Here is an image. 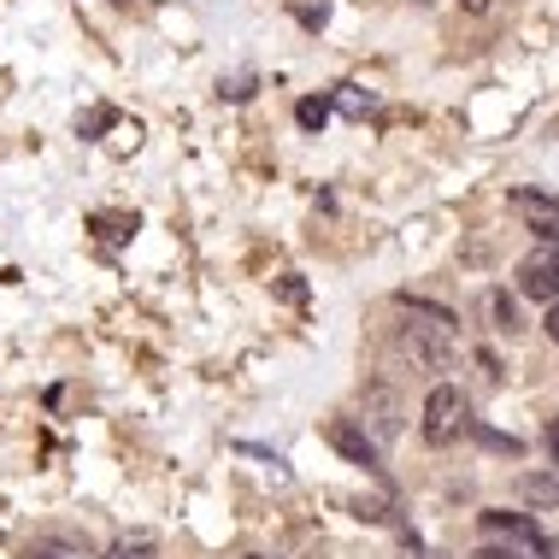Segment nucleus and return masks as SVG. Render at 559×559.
Masks as SVG:
<instances>
[{"instance_id": "nucleus-4", "label": "nucleus", "mask_w": 559, "mask_h": 559, "mask_svg": "<svg viewBox=\"0 0 559 559\" xmlns=\"http://www.w3.org/2000/svg\"><path fill=\"white\" fill-rule=\"evenodd\" d=\"M519 289L531 300H542V307L559 300V253H554V241H542V248H531L519 260Z\"/></svg>"}, {"instance_id": "nucleus-19", "label": "nucleus", "mask_w": 559, "mask_h": 559, "mask_svg": "<svg viewBox=\"0 0 559 559\" xmlns=\"http://www.w3.org/2000/svg\"><path fill=\"white\" fill-rule=\"evenodd\" d=\"M542 442H548V460L559 465V418H548V436H542Z\"/></svg>"}, {"instance_id": "nucleus-14", "label": "nucleus", "mask_w": 559, "mask_h": 559, "mask_svg": "<svg viewBox=\"0 0 559 559\" xmlns=\"http://www.w3.org/2000/svg\"><path fill=\"white\" fill-rule=\"evenodd\" d=\"M135 230V218H100V236H107V241H124Z\"/></svg>"}, {"instance_id": "nucleus-13", "label": "nucleus", "mask_w": 559, "mask_h": 559, "mask_svg": "<svg viewBox=\"0 0 559 559\" xmlns=\"http://www.w3.org/2000/svg\"><path fill=\"white\" fill-rule=\"evenodd\" d=\"M107 124H118V112H112V107H95L88 118H78V130H83V135H100Z\"/></svg>"}, {"instance_id": "nucleus-9", "label": "nucleus", "mask_w": 559, "mask_h": 559, "mask_svg": "<svg viewBox=\"0 0 559 559\" xmlns=\"http://www.w3.org/2000/svg\"><path fill=\"white\" fill-rule=\"evenodd\" d=\"M395 307L406 312V319H418V324H436V330H453V324H460L448 307H430V300H418V295H401Z\"/></svg>"}, {"instance_id": "nucleus-1", "label": "nucleus", "mask_w": 559, "mask_h": 559, "mask_svg": "<svg viewBox=\"0 0 559 559\" xmlns=\"http://www.w3.org/2000/svg\"><path fill=\"white\" fill-rule=\"evenodd\" d=\"M465 425H472V406H465L460 383H436L425 395V418H418V430H425L430 448H448L453 436H460Z\"/></svg>"}, {"instance_id": "nucleus-22", "label": "nucleus", "mask_w": 559, "mask_h": 559, "mask_svg": "<svg viewBox=\"0 0 559 559\" xmlns=\"http://www.w3.org/2000/svg\"><path fill=\"white\" fill-rule=\"evenodd\" d=\"M548 559H559V542H554V554H548Z\"/></svg>"}, {"instance_id": "nucleus-16", "label": "nucleus", "mask_w": 559, "mask_h": 559, "mask_svg": "<svg viewBox=\"0 0 559 559\" xmlns=\"http://www.w3.org/2000/svg\"><path fill=\"white\" fill-rule=\"evenodd\" d=\"M24 559H78L71 548H59V542H36V548H29Z\"/></svg>"}, {"instance_id": "nucleus-7", "label": "nucleus", "mask_w": 559, "mask_h": 559, "mask_svg": "<svg viewBox=\"0 0 559 559\" xmlns=\"http://www.w3.org/2000/svg\"><path fill=\"white\" fill-rule=\"evenodd\" d=\"M366 418H371L377 442H389V436H395V425H401V406H395V395H389V389H366ZM366 418H359V425H366Z\"/></svg>"}, {"instance_id": "nucleus-18", "label": "nucleus", "mask_w": 559, "mask_h": 559, "mask_svg": "<svg viewBox=\"0 0 559 559\" xmlns=\"http://www.w3.org/2000/svg\"><path fill=\"white\" fill-rule=\"evenodd\" d=\"M107 559H147V548H142V542H135V548H130V542H118V548H107Z\"/></svg>"}, {"instance_id": "nucleus-6", "label": "nucleus", "mask_w": 559, "mask_h": 559, "mask_svg": "<svg viewBox=\"0 0 559 559\" xmlns=\"http://www.w3.org/2000/svg\"><path fill=\"white\" fill-rule=\"evenodd\" d=\"M512 213H519L542 241H559V201L554 194H536V189H512Z\"/></svg>"}, {"instance_id": "nucleus-8", "label": "nucleus", "mask_w": 559, "mask_h": 559, "mask_svg": "<svg viewBox=\"0 0 559 559\" xmlns=\"http://www.w3.org/2000/svg\"><path fill=\"white\" fill-rule=\"evenodd\" d=\"M519 501H531V507H559V477L554 472H524L519 477Z\"/></svg>"}, {"instance_id": "nucleus-17", "label": "nucleus", "mask_w": 559, "mask_h": 559, "mask_svg": "<svg viewBox=\"0 0 559 559\" xmlns=\"http://www.w3.org/2000/svg\"><path fill=\"white\" fill-rule=\"evenodd\" d=\"M277 295H283V300H307V283H300V277H295V271H283V283H277Z\"/></svg>"}, {"instance_id": "nucleus-3", "label": "nucleus", "mask_w": 559, "mask_h": 559, "mask_svg": "<svg viewBox=\"0 0 559 559\" xmlns=\"http://www.w3.org/2000/svg\"><path fill=\"white\" fill-rule=\"evenodd\" d=\"M401 354L413 359V366L436 371V377L453 371V359H460V354H453V330H436V324H418V319L401 324Z\"/></svg>"}, {"instance_id": "nucleus-11", "label": "nucleus", "mask_w": 559, "mask_h": 559, "mask_svg": "<svg viewBox=\"0 0 559 559\" xmlns=\"http://www.w3.org/2000/svg\"><path fill=\"white\" fill-rule=\"evenodd\" d=\"M295 118H300V130H324L330 124V100H300Z\"/></svg>"}, {"instance_id": "nucleus-10", "label": "nucleus", "mask_w": 559, "mask_h": 559, "mask_svg": "<svg viewBox=\"0 0 559 559\" xmlns=\"http://www.w3.org/2000/svg\"><path fill=\"white\" fill-rule=\"evenodd\" d=\"M371 107H377V95H371V88H354V83H347L342 95H336V112H342V118H366Z\"/></svg>"}, {"instance_id": "nucleus-2", "label": "nucleus", "mask_w": 559, "mask_h": 559, "mask_svg": "<svg viewBox=\"0 0 559 559\" xmlns=\"http://www.w3.org/2000/svg\"><path fill=\"white\" fill-rule=\"evenodd\" d=\"M483 536L507 542V548H519V554H531V559H548L554 554V536L542 531L531 512H483Z\"/></svg>"}, {"instance_id": "nucleus-15", "label": "nucleus", "mask_w": 559, "mask_h": 559, "mask_svg": "<svg viewBox=\"0 0 559 559\" xmlns=\"http://www.w3.org/2000/svg\"><path fill=\"white\" fill-rule=\"evenodd\" d=\"M477 559H531V554H519V548H507V542H483Z\"/></svg>"}, {"instance_id": "nucleus-23", "label": "nucleus", "mask_w": 559, "mask_h": 559, "mask_svg": "<svg viewBox=\"0 0 559 559\" xmlns=\"http://www.w3.org/2000/svg\"><path fill=\"white\" fill-rule=\"evenodd\" d=\"M248 559H265V554H248Z\"/></svg>"}, {"instance_id": "nucleus-5", "label": "nucleus", "mask_w": 559, "mask_h": 559, "mask_svg": "<svg viewBox=\"0 0 559 559\" xmlns=\"http://www.w3.org/2000/svg\"><path fill=\"white\" fill-rule=\"evenodd\" d=\"M324 442L342 453V460L366 465V472H383V448H377V436H366L359 425H347V418H330L324 425Z\"/></svg>"}, {"instance_id": "nucleus-20", "label": "nucleus", "mask_w": 559, "mask_h": 559, "mask_svg": "<svg viewBox=\"0 0 559 559\" xmlns=\"http://www.w3.org/2000/svg\"><path fill=\"white\" fill-rule=\"evenodd\" d=\"M542 330H548V336L559 342V300H554V307H548V312H542Z\"/></svg>"}, {"instance_id": "nucleus-12", "label": "nucleus", "mask_w": 559, "mask_h": 559, "mask_svg": "<svg viewBox=\"0 0 559 559\" xmlns=\"http://www.w3.org/2000/svg\"><path fill=\"white\" fill-rule=\"evenodd\" d=\"M489 319H495V330H507V336H512V330H519V307H512L507 295H489Z\"/></svg>"}, {"instance_id": "nucleus-21", "label": "nucleus", "mask_w": 559, "mask_h": 559, "mask_svg": "<svg viewBox=\"0 0 559 559\" xmlns=\"http://www.w3.org/2000/svg\"><path fill=\"white\" fill-rule=\"evenodd\" d=\"M460 7H465V12H489L495 0H460Z\"/></svg>"}]
</instances>
